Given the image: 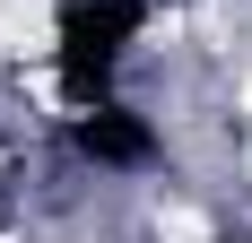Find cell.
Returning a JSON list of instances; mask_svg holds the SVG:
<instances>
[{
    "label": "cell",
    "mask_w": 252,
    "mask_h": 243,
    "mask_svg": "<svg viewBox=\"0 0 252 243\" xmlns=\"http://www.w3.org/2000/svg\"><path fill=\"white\" fill-rule=\"evenodd\" d=\"M0 52H18V61L52 52V9L44 0H0Z\"/></svg>",
    "instance_id": "6da1fadb"
},
{
    "label": "cell",
    "mask_w": 252,
    "mask_h": 243,
    "mask_svg": "<svg viewBox=\"0 0 252 243\" xmlns=\"http://www.w3.org/2000/svg\"><path fill=\"white\" fill-rule=\"evenodd\" d=\"M157 243H209V217H191V209H165V217H157Z\"/></svg>",
    "instance_id": "7a4b0ae2"
},
{
    "label": "cell",
    "mask_w": 252,
    "mask_h": 243,
    "mask_svg": "<svg viewBox=\"0 0 252 243\" xmlns=\"http://www.w3.org/2000/svg\"><path fill=\"white\" fill-rule=\"evenodd\" d=\"M244 113H252V78H244Z\"/></svg>",
    "instance_id": "3957f363"
}]
</instances>
